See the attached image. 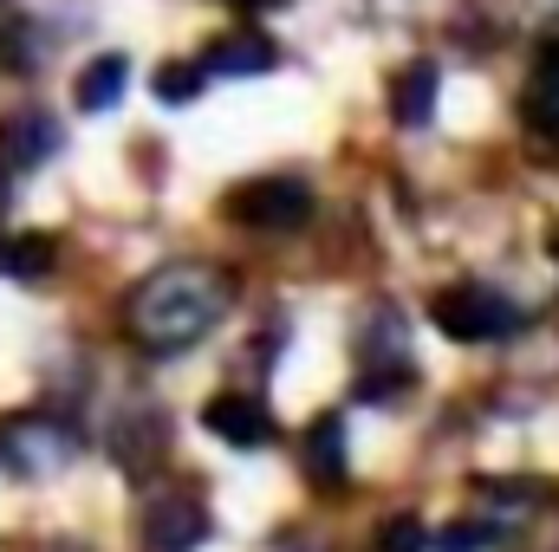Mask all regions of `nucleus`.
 Segmentation results:
<instances>
[{"label": "nucleus", "instance_id": "obj_1", "mask_svg": "<svg viewBox=\"0 0 559 552\" xmlns=\"http://www.w3.org/2000/svg\"><path fill=\"white\" fill-rule=\"evenodd\" d=\"M235 305V279L209 261H176V267H156L138 292L124 299V332L138 338L150 358H169V351H189L195 338H209Z\"/></svg>", "mask_w": 559, "mask_h": 552}, {"label": "nucleus", "instance_id": "obj_2", "mask_svg": "<svg viewBox=\"0 0 559 552\" xmlns=\"http://www.w3.org/2000/svg\"><path fill=\"white\" fill-rule=\"evenodd\" d=\"M429 319H436V332L455 338V345H488V338H508V332L521 325V312H514L501 292H488V286H449V292H436Z\"/></svg>", "mask_w": 559, "mask_h": 552}, {"label": "nucleus", "instance_id": "obj_3", "mask_svg": "<svg viewBox=\"0 0 559 552\" xmlns=\"http://www.w3.org/2000/svg\"><path fill=\"white\" fill-rule=\"evenodd\" d=\"M306 215H312V195H306V182H293V176L241 182V189L228 195V221L261 228V235H286V228H299Z\"/></svg>", "mask_w": 559, "mask_h": 552}, {"label": "nucleus", "instance_id": "obj_4", "mask_svg": "<svg viewBox=\"0 0 559 552\" xmlns=\"http://www.w3.org/2000/svg\"><path fill=\"white\" fill-rule=\"evenodd\" d=\"M143 540L150 552H195L209 540V507L195 501V494H156L150 501V514H143Z\"/></svg>", "mask_w": 559, "mask_h": 552}, {"label": "nucleus", "instance_id": "obj_5", "mask_svg": "<svg viewBox=\"0 0 559 552\" xmlns=\"http://www.w3.org/2000/svg\"><path fill=\"white\" fill-rule=\"evenodd\" d=\"M0 455H7L20 475H52V468L72 455V435H66L52 416H20V422L0 435Z\"/></svg>", "mask_w": 559, "mask_h": 552}, {"label": "nucleus", "instance_id": "obj_6", "mask_svg": "<svg viewBox=\"0 0 559 552\" xmlns=\"http://www.w3.org/2000/svg\"><path fill=\"white\" fill-rule=\"evenodd\" d=\"M52 149H59L52 111H13V118H0V169H39Z\"/></svg>", "mask_w": 559, "mask_h": 552}, {"label": "nucleus", "instance_id": "obj_7", "mask_svg": "<svg viewBox=\"0 0 559 552\" xmlns=\"http://www.w3.org/2000/svg\"><path fill=\"white\" fill-rule=\"evenodd\" d=\"M274 39L267 33H228V39H215L195 65H202V79H261V72H274Z\"/></svg>", "mask_w": 559, "mask_h": 552}, {"label": "nucleus", "instance_id": "obj_8", "mask_svg": "<svg viewBox=\"0 0 559 552\" xmlns=\"http://www.w3.org/2000/svg\"><path fill=\"white\" fill-rule=\"evenodd\" d=\"M209 435H222V442H235V448H261V442H274V416L261 410L254 397H215L209 410Z\"/></svg>", "mask_w": 559, "mask_h": 552}, {"label": "nucleus", "instance_id": "obj_9", "mask_svg": "<svg viewBox=\"0 0 559 552\" xmlns=\"http://www.w3.org/2000/svg\"><path fill=\"white\" fill-rule=\"evenodd\" d=\"M436 92H442V72L417 59V65H404L397 72V85H391V118H397V131H423L429 118H436Z\"/></svg>", "mask_w": 559, "mask_h": 552}, {"label": "nucleus", "instance_id": "obj_10", "mask_svg": "<svg viewBox=\"0 0 559 552\" xmlns=\"http://www.w3.org/2000/svg\"><path fill=\"white\" fill-rule=\"evenodd\" d=\"M124 85H131V59H124V52H105V59H92V65L79 72L72 98H79L85 118H98V111H118V105H124Z\"/></svg>", "mask_w": 559, "mask_h": 552}, {"label": "nucleus", "instance_id": "obj_11", "mask_svg": "<svg viewBox=\"0 0 559 552\" xmlns=\"http://www.w3.org/2000/svg\"><path fill=\"white\" fill-rule=\"evenodd\" d=\"M306 481L338 494L345 488V416H319L306 435Z\"/></svg>", "mask_w": 559, "mask_h": 552}, {"label": "nucleus", "instance_id": "obj_12", "mask_svg": "<svg viewBox=\"0 0 559 552\" xmlns=\"http://www.w3.org/2000/svg\"><path fill=\"white\" fill-rule=\"evenodd\" d=\"M39 59H46L39 20H7V26H0V72H7V79H26V72H39Z\"/></svg>", "mask_w": 559, "mask_h": 552}, {"label": "nucleus", "instance_id": "obj_13", "mask_svg": "<svg viewBox=\"0 0 559 552\" xmlns=\"http://www.w3.org/2000/svg\"><path fill=\"white\" fill-rule=\"evenodd\" d=\"M52 261H59L52 235H13V241H0V274H13V279H39Z\"/></svg>", "mask_w": 559, "mask_h": 552}, {"label": "nucleus", "instance_id": "obj_14", "mask_svg": "<svg viewBox=\"0 0 559 552\" xmlns=\"http://www.w3.org/2000/svg\"><path fill=\"white\" fill-rule=\"evenodd\" d=\"M202 85H209V79H202V65H195V59H176V65H163V72H156V98H163V105H189Z\"/></svg>", "mask_w": 559, "mask_h": 552}, {"label": "nucleus", "instance_id": "obj_15", "mask_svg": "<svg viewBox=\"0 0 559 552\" xmlns=\"http://www.w3.org/2000/svg\"><path fill=\"white\" fill-rule=\"evenodd\" d=\"M371 552H423V527H417V514H391V520L378 527Z\"/></svg>", "mask_w": 559, "mask_h": 552}, {"label": "nucleus", "instance_id": "obj_16", "mask_svg": "<svg viewBox=\"0 0 559 552\" xmlns=\"http://www.w3.org/2000/svg\"><path fill=\"white\" fill-rule=\"evenodd\" d=\"M495 540H501V527H488V520H462V527H449L436 547L442 552H488Z\"/></svg>", "mask_w": 559, "mask_h": 552}, {"label": "nucleus", "instance_id": "obj_17", "mask_svg": "<svg viewBox=\"0 0 559 552\" xmlns=\"http://www.w3.org/2000/svg\"><path fill=\"white\" fill-rule=\"evenodd\" d=\"M527 124H534V137L540 143H559V105L540 92V98H527Z\"/></svg>", "mask_w": 559, "mask_h": 552}, {"label": "nucleus", "instance_id": "obj_18", "mask_svg": "<svg viewBox=\"0 0 559 552\" xmlns=\"http://www.w3.org/2000/svg\"><path fill=\"white\" fill-rule=\"evenodd\" d=\"M534 79H540V92H547V98H559V33L534 52Z\"/></svg>", "mask_w": 559, "mask_h": 552}, {"label": "nucleus", "instance_id": "obj_19", "mask_svg": "<svg viewBox=\"0 0 559 552\" xmlns=\"http://www.w3.org/2000/svg\"><path fill=\"white\" fill-rule=\"evenodd\" d=\"M7 176H13V169H0V215H7V195H13V189H7Z\"/></svg>", "mask_w": 559, "mask_h": 552}, {"label": "nucleus", "instance_id": "obj_20", "mask_svg": "<svg viewBox=\"0 0 559 552\" xmlns=\"http://www.w3.org/2000/svg\"><path fill=\"white\" fill-rule=\"evenodd\" d=\"M248 7H280V0H248Z\"/></svg>", "mask_w": 559, "mask_h": 552}, {"label": "nucleus", "instance_id": "obj_21", "mask_svg": "<svg viewBox=\"0 0 559 552\" xmlns=\"http://www.w3.org/2000/svg\"><path fill=\"white\" fill-rule=\"evenodd\" d=\"M554 261H559V228H554Z\"/></svg>", "mask_w": 559, "mask_h": 552}]
</instances>
